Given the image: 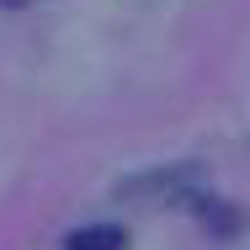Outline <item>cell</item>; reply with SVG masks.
Instances as JSON below:
<instances>
[{
	"label": "cell",
	"mask_w": 250,
	"mask_h": 250,
	"mask_svg": "<svg viewBox=\"0 0 250 250\" xmlns=\"http://www.w3.org/2000/svg\"><path fill=\"white\" fill-rule=\"evenodd\" d=\"M123 192L128 197H149L160 208H176V202H202V176L192 165H165V170H154L144 181H128Z\"/></svg>",
	"instance_id": "6da1fadb"
},
{
	"label": "cell",
	"mask_w": 250,
	"mask_h": 250,
	"mask_svg": "<svg viewBox=\"0 0 250 250\" xmlns=\"http://www.w3.org/2000/svg\"><path fill=\"white\" fill-rule=\"evenodd\" d=\"M64 250H128V229L117 224H91V229H75Z\"/></svg>",
	"instance_id": "7a4b0ae2"
},
{
	"label": "cell",
	"mask_w": 250,
	"mask_h": 250,
	"mask_svg": "<svg viewBox=\"0 0 250 250\" xmlns=\"http://www.w3.org/2000/svg\"><path fill=\"white\" fill-rule=\"evenodd\" d=\"M0 5H27V0H0Z\"/></svg>",
	"instance_id": "3957f363"
}]
</instances>
